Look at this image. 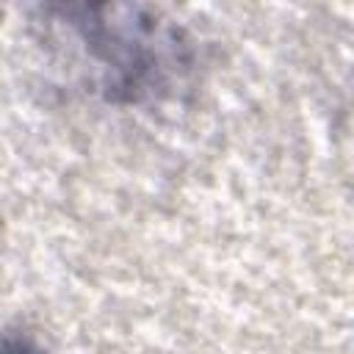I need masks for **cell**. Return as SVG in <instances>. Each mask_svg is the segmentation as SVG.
Returning a JSON list of instances; mask_svg holds the SVG:
<instances>
[{"label": "cell", "instance_id": "1", "mask_svg": "<svg viewBox=\"0 0 354 354\" xmlns=\"http://www.w3.org/2000/svg\"><path fill=\"white\" fill-rule=\"evenodd\" d=\"M97 69L108 102L138 105L169 97L191 69L183 28L141 6H50Z\"/></svg>", "mask_w": 354, "mask_h": 354}, {"label": "cell", "instance_id": "2", "mask_svg": "<svg viewBox=\"0 0 354 354\" xmlns=\"http://www.w3.org/2000/svg\"><path fill=\"white\" fill-rule=\"evenodd\" d=\"M0 354H47V351L25 337H8L0 343Z\"/></svg>", "mask_w": 354, "mask_h": 354}]
</instances>
